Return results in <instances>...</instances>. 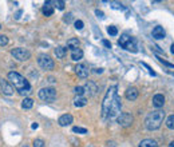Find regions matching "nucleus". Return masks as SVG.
Wrapping results in <instances>:
<instances>
[{"label":"nucleus","mask_w":174,"mask_h":147,"mask_svg":"<svg viewBox=\"0 0 174 147\" xmlns=\"http://www.w3.org/2000/svg\"><path fill=\"white\" fill-rule=\"evenodd\" d=\"M163 119H165V111H162V110L153 111V113H150L146 117L145 126H146L147 130H150V131L158 130V128L161 127V124L163 123Z\"/></svg>","instance_id":"obj_1"},{"label":"nucleus","mask_w":174,"mask_h":147,"mask_svg":"<svg viewBox=\"0 0 174 147\" xmlns=\"http://www.w3.org/2000/svg\"><path fill=\"white\" fill-rule=\"evenodd\" d=\"M117 86H111L109 90L106 92V96L103 98V102H102V117L107 118L109 117V111H110V107L111 103H113L114 98L117 96Z\"/></svg>","instance_id":"obj_2"},{"label":"nucleus","mask_w":174,"mask_h":147,"mask_svg":"<svg viewBox=\"0 0 174 147\" xmlns=\"http://www.w3.org/2000/svg\"><path fill=\"white\" fill-rule=\"evenodd\" d=\"M8 80L13 84V87L16 88L17 91H21V90H27V88H31L28 80L24 79L21 76L20 74L15 72V71H11L10 74H8Z\"/></svg>","instance_id":"obj_3"},{"label":"nucleus","mask_w":174,"mask_h":147,"mask_svg":"<svg viewBox=\"0 0 174 147\" xmlns=\"http://www.w3.org/2000/svg\"><path fill=\"white\" fill-rule=\"evenodd\" d=\"M118 44L122 48H125V50H127V51H131V52H137L138 51L135 39L131 38L130 35H127V34H123L122 36H120V39L118 40Z\"/></svg>","instance_id":"obj_4"},{"label":"nucleus","mask_w":174,"mask_h":147,"mask_svg":"<svg viewBox=\"0 0 174 147\" xmlns=\"http://www.w3.org/2000/svg\"><path fill=\"white\" fill-rule=\"evenodd\" d=\"M38 95L40 98V100L47 102V103H51V102H54L55 100V98H56V91H55V88H52V87H46V88L39 90Z\"/></svg>","instance_id":"obj_5"},{"label":"nucleus","mask_w":174,"mask_h":147,"mask_svg":"<svg viewBox=\"0 0 174 147\" xmlns=\"http://www.w3.org/2000/svg\"><path fill=\"white\" fill-rule=\"evenodd\" d=\"M38 63L43 70H54V60L46 53H40L38 56Z\"/></svg>","instance_id":"obj_6"},{"label":"nucleus","mask_w":174,"mask_h":147,"mask_svg":"<svg viewBox=\"0 0 174 147\" xmlns=\"http://www.w3.org/2000/svg\"><path fill=\"white\" fill-rule=\"evenodd\" d=\"M120 98L117 95L114 98V100H113V103H111V107H110V111H109V118H114V117H117V115L119 114V111H120V107H122V103H120Z\"/></svg>","instance_id":"obj_7"},{"label":"nucleus","mask_w":174,"mask_h":147,"mask_svg":"<svg viewBox=\"0 0 174 147\" xmlns=\"http://www.w3.org/2000/svg\"><path fill=\"white\" fill-rule=\"evenodd\" d=\"M133 117H131V114H129V113H122V114H119L118 115V118H117V122L119 126H122V127H129V126H131L133 124Z\"/></svg>","instance_id":"obj_8"},{"label":"nucleus","mask_w":174,"mask_h":147,"mask_svg":"<svg viewBox=\"0 0 174 147\" xmlns=\"http://www.w3.org/2000/svg\"><path fill=\"white\" fill-rule=\"evenodd\" d=\"M11 53H12V56L17 60H28L30 56H31L30 51H27L26 48H15V50L11 51Z\"/></svg>","instance_id":"obj_9"},{"label":"nucleus","mask_w":174,"mask_h":147,"mask_svg":"<svg viewBox=\"0 0 174 147\" xmlns=\"http://www.w3.org/2000/svg\"><path fill=\"white\" fill-rule=\"evenodd\" d=\"M75 72H77V75L79 78L86 79L88 76V74H90V70H88V67L86 64L80 63V64H78L77 67H75Z\"/></svg>","instance_id":"obj_10"},{"label":"nucleus","mask_w":174,"mask_h":147,"mask_svg":"<svg viewBox=\"0 0 174 147\" xmlns=\"http://www.w3.org/2000/svg\"><path fill=\"white\" fill-rule=\"evenodd\" d=\"M73 120H74L73 115L71 114H64V115H62V117L58 119V123H59V126L64 127V126H68L70 123H73Z\"/></svg>","instance_id":"obj_11"},{"label":"nucleus","mask_w":174,"mask_h":147,"mask_svg":"<svg viewBox=\"0 0 174 147\" xmlns=\"http://www.w3.org/2000/svg\"><path fill=\"white\" fill-rule=\"evenodd\" d=\"M165 104V96L162 95V94H157V95H154L153 98V106L155 107V108H161V107H163Z\"/></svg>","instance_id":"obj_12"},{"label":"nucleus","mask_w":174,"mask_h":147,"mask_svg":"<svg viewBox=\"0 0 174 147\" xmlns=\"http://www.w3.org/2000/svg\"><path fill=\"white\" fill-rule=\"evenodd\" d=\"M0 86H2V92L4 95H12L13 94V87L8 82H6V80H3Z\"/></svg>","instance_id":"obj_13"},{"label":"nucleus","mask_w":174,"mask_h":147,"mask_svg":"<svg viewBox=\"0 0 174 147\" xmlns=\"http://www.w3.org/2000/svg\"><path fill=\"white\" fill-rule=\"evenodd\" d=\"M96 91H98V87L94 82H88L86 86H84V92H87L88 95H95Z\"/></svg>","instance_id":"obj_14"},{"label":"nucleus","mask_w":174,"mask_h":147,"mask_svg":"<svg viewBox=\"0 0 174 147\" xmlns=\"http://www.w3.org/2000/svg\"><path fill=\"white\" fill-rule=\"evenodd\" d=\"M126 98L129 100H135L138 98V90L135 87H129L126 90Z\"/></svg>","instance_id":"obj_15"},{"label":"nucleus","mask_w":174,"mask_h":147,"mask_svg":"<svg viewBox=\"0 0 174 147\" xmlns=\"http://www.w3.org/2000/svg\"><path fill=\"white\" fill-rule=\"evenodd\" d=\"M153 38L157 39V40L165 38V30H163L161 25H157V27H155V28L153 30Z\"/></svg>","instance_id":"obj_16"},{"label":"nucleus","mask_w":174,"mask_h":147,"mask_svg":"<svg viewBox=\"0 0 174 147\" xmlns=\"http://www.w3.org/2000/svg\"><path fill=\"white\" fill-rule=\"evenodd\" d=\"M138 147H158V143L154 139H143Z\"/></svg>","instance_id":"obj_17"},{"label":"nucleus","mask_w":174,"mask_h":147,"mask_svg":"<svg viewBox=\"0 0 174 147\" xmlns=\"http://www.w3.org/2000/svg\"><path fill=\"white\" fill-rule=\"evenodd\" d=\"M82 57H83V51L80 50V48H77V50L71 51V59H73V60L79 62Z\"/></svg>","instance_id":"obj_18"},{"label":"nucleus","mask_w":174,"mask_h":147,"mask_svg":"<svg viewBox=\"0 0 174 147\" xmlns=\"http://www.w3.org/2000/svg\"><path fill=\"white\" fill-rule=\"evenodd\" d=\"M51 4H52V2H46L44 6H43V13L46 16H51L54 13V8H52Z\"/></svg>","instance_id":"obj_19"},{"label":"nucleus","mask_w":174,"mask_h":147,"mask_svg":"<svg viewBox=\"0 0 174 147\" xmlns=\"http://www.w3.org/2000/svg\"><path fill=\"white\" fill-rule=\"evenodd\" d=\"M67 47L71 48V51H73V50H77V48H79V40H78L77 38L68 39V40H67Z\"/></svg>","instance_id":"obj_20"},{"label":"nucleus","mask_w":174,"mask_h":147,"mask_svg":"<svg viewBox=\"0 0 174 147\" xmlns=\"http://www.w3.org/2000/svg\"><path fill=\"white\" fill-rule=\"evenodd\" d=\"M86 103H87V99L84 96H75V99H74L75 107H83V106H86Z\"/></svg>","instance_id":"obj_21"},{"label":"nucleus","mask_w":174,"mask_h":147,"mask_svg":"<svg viewBox=\"0 0 174 147\" xmlns=\"http://www.w3.org/2000/svg\"><path fill=\"white\" fill-rule=\"evenodd\" d=\"M54 52H55V56L58 57V59H63V57L66 56L67 51H66V48H63V47H56Z\"/></svg>","instance_id":"obj_22"},{"label":"nucleus","mask_w":174,"mask_h":147,"mask_svg":"<svg viewBox=\"0 0 174 147\" xmlns=\"http://www.w3.org/2000/svg\"><path fill=\"white\" fill-rule=\"evenodd\" d=\"M32 104H34V100L31 99V98H24L23 102H21V107H23L24 110L31 108V107H32Z\"/></svg>","instance_id":"obj_23"},{"label":"nucleus","mask_w":174,"mask_h":147,"mask_svg":"<svg viewBox=\"0 0 174 147\" xmlns=\"http://www.w3.org/2000/svg\"><path fill=\"white\" fill-rule=\"evenodd\" d=\"M166 127L170 128V130H174V115H170L166 119Z\"/></svg>","instance_id":"obj_24"},{"label":"nucleus","mask_w":174,"mask_h":147,"mask_svg":"<svg viewBox=\"0 0 174 147\" xmlns=\"http://www.w3.org/2000/svg\"><path fill=\"white\" fill-rule=\"evenodd\" d=\"M107 32H109V35H111V36H117V35H118V30H117V27L110 25L109 28H107Z\"/></svg>","instance_id":"obj_25"},{"label":"nucleus","mask_w":174,"mask_h":147,"mask_svg":"<svg viewBox=\"0 0 174 147\" xmlns=\"http://www.w3.org/2000/svg\"><path fill=\"white\" fill-rule=\"evenodd\" d=\"M75 94H77V96H83L84 94V87H80V86H77L75 87Z\"/></svg>","instance_id":"obj_26"},{"label":"nucleus","mask_w":174,"mask_h":147,"mask_svg":"<svg viewBox=\"0 0 174 147\" xmlns=\"http://www.w3.org/2000/svg\"><path fill=\"white\" fill-rule=\"evenodd\" d=\"M8 44V38L6 35H0V46H7Z\"/></svg>","instance_id":"obj_27"},{"label":"nucleus","mask_w":174,"mask_h":147,"mask_svg":"<svg viewBox=\"0 0 174 147\" xmlns=\"http://www.w3.org/2000/svg\"><path fill=\"white\" fill-rule=\"evenodd\" d=\"M141 66H143V67H146V70L149 71V74H150V75H153V76H155V75H157V74H155V72H154L153 70H151V67H150L149 64H146V63H143V62H141Z\"/></svg>","instance_id":"obj_28"},{"label":"nucleus","mask_w":174,"mask_h":147,"mask_svg":"<svg viewBox=\"0 0 174 147\" xmlns=\"http://www.w3.org/2000/svg\"><path fill=\"white\" fill-rule=\"evenodd\" d=\"M34 147H44V142L42 139H35L34 143H32Z\"/></svg>","instance_id":"obj_29"},{"label":"nucleus","mask_w":174,"mask_h":147,"mask_svg":"<svg viewBox=\"0 0 174 147\" xmlns=\"http://www.w3.org/2000/svg\"><path fill=\"white\" fill-rule=\"evenodd\" d=\"M73 132H78V134H87L86 128H82V127H74L73 128Z\"/></svg>","instance_id":"obj_30"},{"label":"nucleus","mask_w":174,"mask_h":147,"mask_svg":"<svg viewBox=\"0 0 174 147\" xmlns=\"http://www.w3.org/2000/svg\"><path fill=\"white\" fill-rule=\"evenodd\" d=\"M157 59L161 62V63H163L166 67H169V68H174V64H172V63H169V62H166V60H163V59H161V57H158L157 56Z\"/></svg>","instance_id":"obj_31"},{"label":"nucleus","mask_w":174,"mask_h":147,"mask_svg":"<svg viewBox=\"0 0 174 147\" xmlns=\"http://www.w3.org/2000/svg\"><path fill=\"white\" fill-rule=\"evenodd\" d=\"M63 20L66 21V23H70V21L73 20V13H67V15H64Z\"/></svg>","instance_id":"obj_32"},{"label":"nucleus","mask_w":174,"mask_h":147,"mask_svg":"<svg viewBox=\"0 0 174 147\" xmlns=\"http://www.w3.org/2000/svg\"><path fill=\"white\" fill-rule=\"evenodd\" d=\"M75 28H77V30H82L83 28V21L82 20H77V21H75Z\"/></svg>","instance_id":"obj_33"},{"label":"nucleus","mask_w":174,"mask_h":147,"mask_svg":"<svg viewBox=\"0 0 174 147\" xmlns=\"http://www.w3.org/2000/svg\"><path fill=\"white\" fill-rule=\"evenodd\" d=\"M19 94H20V95H23V96L30 95V94H31V88H27V90H21V91H19Z\"/></svg>","instance_id":"obj_34"},{"label":"nucleus","mask_w":174,"mask_h":147,"mask_svg":"<svg viewBox=\"0 0 174 147\" xmlns=\"http://www.w3.org/2000/svg\"><path fill=\"white\" fill-rule=\"evenodd\" d=\"M95 15L98 17H101V19H105V13L102 12V11H99V10H95Z\"/></svg>","instance_id":"obj_35"},{"label":"nucleus","mask_w":174,"mask_h":147,"mask_svg":"<svg viewBox=\"0 0 174 147\" xmlns=\"http://www.w3.org/2000/svg\"><path fill=\"white\" fill-rule=\"evenodd\" d=\"M113 8H115V10H125V7L122 6V4H119V3H114Z\"/></svg>","instance_id":"obj_36"},{"label":"nucleus","mask_w":174,"mask_h":147,"mask_svg":"<svg viewBox=\"0 0 174 147\" xmlns=\"http://www.w3.org/2000/svg\"><path fill=\"white\" fill-rule=\"evenodd\" d=\"M55 4L58 6V8H59V10H63V8H64V2H56Z\"/></svg>","instance_id":"obj_37"},{"label":"nucleus","mask_w":174,"mask_h":147,"mask_svg":"<svg viewBox=\"0 0 174 147\" xmlns=\"http://www.w3.org/2000/svg\"><path fill=\"white\" fill-rule=\"evenodd\" d=\"M102 43H103V46H105V47L111 48V43L109 42V40H102Z\"/></svg>","instance_id":"obj_38"},{"label":"nucleus","mask_w":174,"mask_h":147,"mask_svg":"<svg viewBox=\"0 0 174 147\" xmlns=\"http://www.w3.org/2000/svg\"><path fill=\"white\" fill-rule=\"evenodd\" d=\"M70 140L74 143V146H79V145H80V142H79V140H77V139H74V138H71Z\"/></svg>","instance_id":"obj_39"},{"label":"nucleus","mask_w":174,"mask_h":147,"mask_svg":"<svg viewBox=\"0 0 174 147\" xmlns=\"http://www.w3.org/2000/svg\"><path fill=\"white\" fill-rule=\"evenodd\" d=\"M94 72H95V74H102V72H103V70H102V68H95Z\"/></svg>","instance_id":"obj_40"},{"label":"nucleus","mask_w":174,"mask_h":147,"mask_svg":"<svg viewBox=\"0 0 174 147\" xmlns=\"http://www.w3.org/2000/svg\"><path fill=\"white\" fill-rule=\"evenodd\" d=\"M107 146H109V147H114L115 143H114V142H107Z\"/></svg>","instance_id":"obj_41"},{"label":"nucleus","mask_w":174,"mask_h":147,"mask_svg":"<svg viewBox=\"0 0 174 147\" xmlns=\"http://www.w3.org/2000/svg\"><path fill=\"white\" fill-rule=\"evenodd\" d=\"M31 127H32L34 130H35V128H38V123H32V124H31Z\"/></svg>","instance_id":"obj_42"},{"label":"nucleus","mask_w":174,"mask_h":147,"mask_svg":"<svg viewBox=\"0 0 174 147\" xmlns=\"http://www.w3.org/2000/svg\"><path fill=\"white\" fill-rule=\"evenodd\" d=\"M20 15H21V11H19V12H17L15 17H16V19H19V17H20Z\"/></svg>","instance_id":"obj_43"},{"label":"nucleus","mask_w":174,"mask_h":147,"mask_svg":"<svg viewBox=\"0 0 174 147\" xmlns=\"http://www.w3.org/2000/svg\"><path fill=\"white\" fill-rule=\"evenodd\" d=\"M170 51H172V53H174V43L172 44V50H170Z\"/></svg>","instance_id":"obj_44"},{"label":"nucleus","mask_w":174,"mask_h":147,"mask_svg":"<svg viewBox=\"0 0 174 147\" xmlns=\"http://www.w3.org/2000/svg\"><path fill=\"white\" fill-rule=\"evenodd\" d=\"M169 147H174V140L172 142V143H170V145H169Z\"/></svg>","instance_id":"obj_45"}]
</instances>
